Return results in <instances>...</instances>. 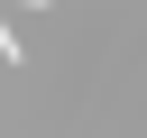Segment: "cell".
Wrapping results in <instances>:
<instances>
[{
  "mask_svg": "<svg viewBox=\"0 0 147 138\" xmlns=\"http://www.w3.org/2000/svg\"><path fill=\"white\" fill-rule=\"evenodd\" d=\"M0 64H18V37H9V9H0Z\"/></svg>",
  "mask_w": 147,
  "mask_h": 138,
  "instance_id": "obj_1",
  "label": "cell"
},
{
  "mask_svg": "<svg viewBox=\"0 0 147 138\" xmlns=\"http://www.w3.org/2000/svg\"><path fill=\"white\" fill-rule=\"evenodd\" d=\"M0 9H46V0H0Z\"/></svg>",
  "mask_w": 147,
  "mask_h": 138,
  "instance_id": "obj_2",
  "label": "cell"
}]
</instances>
